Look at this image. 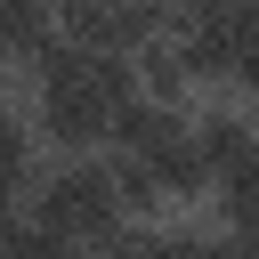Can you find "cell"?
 <instances>
[{
    "mask_svg": "<svg viewBox=\"0 0 259 259\" xmlns=\"http://www.w3.org/2000/svg\"><path fill=\"white\" fill-rule=\"evenodd\" d=\"M219 210H227V227H235V235H251V227H259V162H243V170H227V178H219Z\"/></svg>",
    "mask_w": 259,
    "mask_h": 259,
    "instance_id": "8992f818",
    "label": "cell"
},
{
    "mask_svg": "<svg viewBox=\"0 0 259 259\" xmlns=\"http://www.w3.org/2000/svg\"><path fill=\"white\" fill-rule=\"evenodd\" d=\"M8 227H16V219H8V186H0V235H8Z\"/></svg>",
    "mask_w": 259,
    "mask_h": 259,
    "instance_id": "30bf717a",
    "label": "cell"
},
{
    "mask_svg": "<svg viewBox=\"0 0 259 259\" xmlns=\"http://www.w3.org/2000/svg\"><path fill=\"white\" fill-rule=\"evenodd\" d=\"M130 73H138V97H162V105H178L186 89H194V65L178 57V40L162 32V40H146L138 57H130Z\"/></svg>",
    "mask_w": 259,
    "mask_h": 259,
    "instance_id": "277c9868",
    "label": "cell"
},
{
    "mask_svg": "<svg viewBox=\"0 0 259 259\" xmlns=\"http://www.w3.org/2000/svg\"><path fill=\"white\" fill-rule=\"evenodd\" d=\"M81 243H65L49 219H24V227H8L0 235V259H73Z\"/></svg>",
    "mask_w": 259,
    "mask_h": 259,
    "instance_id": "52a82bcc",
    "label": "cell"
},
{
    "mask_svg": "<svg viewBox=\"0 0 259 259\" xmlns=\"http://www.w3.org/2000/svg\"><path fill=\"white\" fill-rule=\"evenodd\" d=\"M57 40V0H0V57H40Z\"/></svg>",
    "mask_w": 259,
    "mask_h": 259,
    "instance_id": "5b68a950",
    "label": "cell"
},
{
    "mask_svg": "<svg viewBox=\"0 0 259 259\" xmlns=\"http://www.w3.org/2000/svg\"><path fill=\"white\" fill-rule=\"evenodd\" d=\"M0 186H8V194H16V186H32V138L16 130L8 97H0Z\"/></svg>",
    "mask_w": 259,
    "mask_h": 259,
    "instance_id": "ba28073f",
    "label": "cell"
},
{
    "mask_svg": "<svg viewBox=\"0 0 259 259\" xmlns=\"http://www.w3.org/2000/svg\"><path fill=\"white\" fill-rule=\"evenodd\" d=\"M0 65H8V57H0Z\"/></svg>",
    "mask_w": 259,
    "mask_h": 259,
    "instance_id": "8fae6325",
    "label": "cell"
},
{
    "mask_svg": "<svg viewBox=\"0 0 259 259\" xmlns=\"http://www.w3.org/2000/svg\"><path fill=\"white\" fill-rule=\"evenodd\" d=\"M32 73H40V130L65 154L105 146L113 138V113L138 97L130 57H105V49H81V40H49L32 57Z\"/></svg>",
    "mask_w": 259,
    "mask_h": 259,
    "instance_id": "6da1fadb",
    "label": "cell"
},
{
    "mask_svg": "<svg viewBox=\"0 0 259 259\" xmlns=\"http://www.w3.org/2000/svg\"><path fill=\"white\" fill-rule=\"evenodd\" d=\"M121 210L130 202H121V178L105 162H57L40 178V194H32V219H49L81 251H105V235H121Z\"/></svg>",
    "mask_w": 259,
    "mask_h": 259,
    "instance_id": "7a4b0ae2",
    "label": "cell"
},
{
    "mask_svg": "<svg viewBox=\"0 0 259 259\" xmlns=\"http://www.w3.org/2000/svg\"><path fill=\"white\" fill-rule=\"evenodd\" d=\"M235 243H243V259H259V227H251V235H235Z\"/></svg>",
    "mask_w": 259,
    "mask_h": 259,
    "instance_id": "9c48e42d",
    "label": "cell"
},
{
    "mask_svg": "<svg viewBox=\"0 0 259 259\" xmlns=\"http://www.w3.org/2000/svg\"><path fill=\"white\" fill-rule=\"evenodd\" d=\"M194 138H202V162H210V178H227V170H243V162H259V130L243 121V113H202L194 121Z\"/></svg>",
    "mask_w": 259,
    "mask_h": 259,
    "instance_id": "3957f363",
    "label": "cell"
}]
</instances>
